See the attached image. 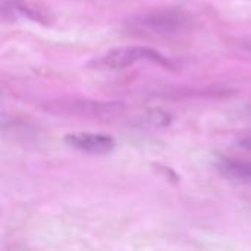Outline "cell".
Segmentation results:
<instances>
[{"mask_svg":"<svg viewBox=\"0 0 251 251\" xmlns=\"http://www.w3.org/2000/svg\"><path fill=\"white\" fill-rule=\"evenodd\" d=\"M151 60L160 65H169L168 60L154 49L146 46H125L106 51L100 57L91 62V66L96 69H124L135 62Z\"/></svg>","mask_w":251,"mask_h":251,"instance_id":"6da1fadb","label":"cell"},{"mask_svg":"<svg viewBox=\"0 0 251 251\" xmlns=\"http://www.w3.org/2000/svg\"><path fill=\"white\" fill-rule=\"evenodd\" d=\"M188 25V15L178 9H163L156 10L141 18H135L131 22L132 29L153 34V35H169L182 31Z\"/></svg>","mask_w":251,"mask_h":251,"instance_id":"7a4b0ae2","label":"cell"},{"mask_svg":"<svg viewBox=\"0 0 251 251\" xmlns=\"http://www.w3.org/2000/svg\"><path fill=\"white\" fill-rule=\"evenodd\" d=\"M65 143L88 154H107L115 149V140L99 132H72L65 137Z\"/></svg>","mask_w":251,"mask_h":251,"instance_id":"3957f363","label":"cell"},{"mask_svg":"<svg viewBox=\"0 0 251 251\" xmlns=\"http://www.w3.org/2000/svg\"><path fill=\"white\" fill-rule=\"evenodd\" d=\"M216 168L228 179L251 182V162L237 160L231 157H221L216 162Z\"/></svg>","mask_w":251,"mask_h":251,"instance_id":"277c9868","label":"cell"},{"mask_svg":"<svg viewBox=\"0 0 251 251\" xmlns=\"http://www.w3.org/2000/svg\"><path fill=\"white\" fill-rule=\"evenodd\" d=\"M1 12L4 18L10 16V19L12 18L15 19L16 16H26L32 21H41V18L44 16L40 10L34 9L31 4H26L21 0H10V1L3 0Z\"/></svg>","mask_w":251,"mask_h":251,"instance_id":"5b68a950","label":"cell"},{"mask_svg":"<svg viewBox=\"0 0 251 251\" xmlns=\"http://www.w3.org/2000/svg\"><path fill=\"white\" fill-rule=\"evenodd\" d=\"M240 146L244 147V149H250L251 150V137H247V138H243L240 141Z\"/></svg>","mask_w":251,"mask_h":251,"instance_id":"8992f818","label":"cell"}]
</instances>
